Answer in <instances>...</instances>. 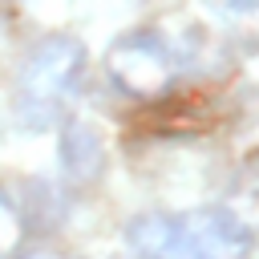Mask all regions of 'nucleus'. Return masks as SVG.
Here are the masks:
<instances>
[{
    "mask_svg": "<svg viewBox=\"0 0 259 259\" xmlns=\"http://www.w3.org/2000/svg\"><path fill=\"white\" fill-rule=\"evenodd\" d=\"M101 158H105V150H101V138H97L93 125L69 121L61 130V170L65 174H73L77 182H85V178H93L101 170Z\"/></svg>",
    "mask_w": 259,
    "mask_h": 259,
    "instance_id": "nucleus-4",
    "label": "nucleus"
},
{
    "mask_svg": "<svg viewBox=\"0 0 259 259\" xmlns=\"http://www.w3.org/2000/svg\"><path fill=\"white\" fill-rule=\"evenodd\" d=\"M182 65H186V53H182L178 36L154 32V28L125 32V36H117L105 49V73H109V81L125 97H142V101L162 97L178 81Z\"/></svg>",
    "mask_w": 259,
    "mask_h": 259,
    "instance_id": "nucleus-3",
    "label": "nucleus"
},
{
    "mask_svg": "<svg viewBox=\"0 0 259 259\" xmlns=\"http://www.w3.org/2000/svg\"><path fill=\"white\" fill-rule=\"evenodd\" d=\"M28 259H53V255H28Z\"/></svg>",
    "mask_w": 259,
    "mask_h": 259,
    "instance_id": "nucleus-6",
    "label": "nucleus"
},
{
    "mask_svg": "<svg viewBox=\"0 0 259 259\" xmlns=\"http://www.w3.org/2000/svg\"><path fill=\"white\" fill-rule=\"evenodd\" d=\"M16 243H20V214H16V206L0 194V259L12 255Z\"/></svg>",
    "mask_w": 259,
    "mask_h": 259,
    "instance_id": "nucleus-5",
    "label": "nucleus"
},
{
    "mask_svg": "<svg viewBox=\"0 0 259 259\" xmlns=\"http://www.w3.org/2000/svg\"><path fill=\"white\" fill-rule=\"evenodd\" d=\"M125 243L138 259H247L255 235L231 206H194L130 219Z\"/></svg>",
    "mask_w": 259,
    "mask_h": 259,
    "instance_id": "nucleus-1",
    "label": "nucleus"
},
{
    "mask_svg": "<svg viewBox=\"0 0 259 259\" xmlns=\"http://www.w3.org/2000/svg\"><path fill=\"white\" fill-rule=\"evenodd\" d=\"M85 77V45L69 32L40 36L16 69V121L20 130H49L65 117Z\"/></svg>",
    "mask_w": 259,
    "mask_h": 259,
    "instance_id": "nucleus-2",
    "label": "nucleus"
}]
</instances>
